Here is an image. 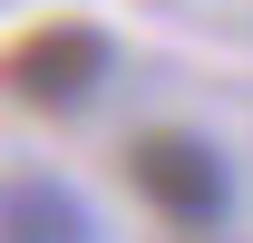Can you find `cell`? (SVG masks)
Wrapping results in <instances>:
<instances>
[{"label":"cell","mask_w":253,"mask_h":243,"mask_svg":"<svg viewBox=\"0 0 253 243\" xmlns=\"http://www.w3.org/2000/svg\"><path fill=\"white\" fill-rule=\"evenodd\" d=\"M126 175L136 195L175 224V234H224V214H234V175H224V156L185 126H146L136 146H126Z\"/></svg>","instance_id":"1"},{"label":"cell","mask_w":253,"mask_h":243,"mask_svg":"<svg viewBox=\"0 0 253 243\" xmlns=\"http://www.w3.org/2000/svg\"><path fill=\"white\" fill-rule=\"evenodd\" d=\"M97 78H107V30H88V20H39L10 49V88L30 107H88Z\"/></svg>","instance_id":"2"},{"label":"cell","mask_w":253,"mask_h":243,"mask_svg":"<svg viewBox=\"0 0 253 243\" xmlns=\"http://www.w3.org/2000/svg\"><path fill=\"white\" fill-rule=\"evenodd\" d=\"M0 224H10V243H97V214L59 175H20L10 204H0Z\"/></svg>","instance_id":"3"},{"label":"cell","mask_w":253,"mask_h":243,"mask_svg":"<svg viewBox=\"0 0 253 243\" xmlns=\"http://www.w3.org/2000/svg\"><path fill=\"white\" fill-rule=\"evenodd\" d=\"M185 243H224V234H185Z\"/></svg>","instance_id":"4"}]
</instances>
